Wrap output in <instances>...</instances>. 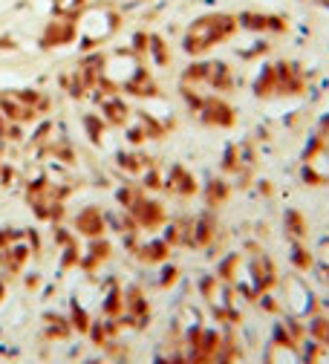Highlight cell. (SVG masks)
<instances>
[{
  "instance_id": "cell-1",
  "label": "cell",
  "mask_w": 329,
  "mask_h": 364,
  "mask_svg": "<svg viewBox=\"0 0 329 364\" xmlns=\"http://www.w3.org/2000/svg\"><path fill=\"white\" fill-rule=\"evenodd\" d=\"M237 32H240L237 15L211 12V15H203V18L188 23V29L182 35V50L188 55H205L208 50L217 47V43L228 41L231 35H237Z\"/></svg>"
},
{
  "instance_id": "cell-2",
  "label": "cell",
  "mask_w": 329,
  "mask_h": 364,
  "mask_svg": "<svg viewBox=\"0 0 329 364\" xmlns=\"http://www.w3.org/2000/svg\"><path fill=\"white\" fill-rule=\"evenodd\" d=\"M122 26V15L119 9H113L104 0H92V4L75 18V29H78V41L87 47H102L104 41H110Z\"/></svg>"
},
{
  "instance_id": "cell-3",
  "label": "cell",
  "mask_w": 329,
  "mask_h": 364,
  "mask_svg": "<svg viewBox=\"0 0 329 364\" xmlns=\"http://www.w3.org/2000/svg\"><path fill=\"white\" fill-rule=\"evenodd\" d=\"M142 55H136L133 50H116V53H104L102 58V73L99 81L110 84V87H130L133 78L142 73Z\"/></svg>"
},
{
  "instance_id": "cell-4",
  "label": "cell",
  "mask_w": 329,
  "mask_h": 364,
  "mask_svg": "<svg viewBox=\"0 0 329 364\" xmlns=\"http://www.w3.org/2000/svg\"><path fill=\"white\" fill-rule=\"evenodd\" d=\"M72 41H78V29H75V21H70V18L53 15L41 29V47H46V50L67 47Z\"/></svg>"
},
{
  "instance_id": "cell-5",
  "label": "cell",
  "mask_w": 329,
  "mask_h": 364,
  "mask_svg": "<svg viewBox=\"0 0 329 364\" xmlns=\"http://www.w3.org/2000/svg\"><path fill=\"white\" fill-rule=\"evenodd\" d=\"M237 23H240V29L254 32V35H271L286 26L284 18H277L271 12H243V15H237Z\"/></svg>"
},
{
  "instance_id": "cell-6",
  "label": "cell",
  "mask_w": 329,
  "mask_h": 364,
  "mask_svg": "<svg viewBox=\"0 0 329 364\" xmlns=\"http://www.w3.org/2000/svg\"><path fill=\"white\" fill-rule=\"evenodd\" d=\"M90 4H92V0H53V15L75 21V18H78Z\"/></svg>"
}]
</instances>
